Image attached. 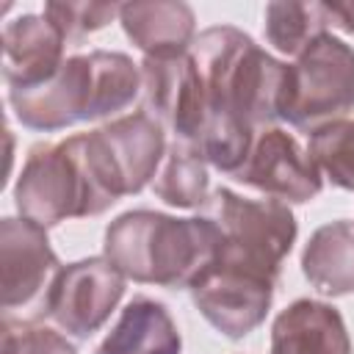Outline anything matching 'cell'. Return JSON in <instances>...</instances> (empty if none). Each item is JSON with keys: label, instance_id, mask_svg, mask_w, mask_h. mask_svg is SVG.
<instances>
[{"label": "cell", "instance_id": "ffe728a7", "mask_svg": "<svg viewBox=\"0 0 354 354\" xmlns=\"http://www.w3.org/2000/svg\"><path fill=\"white\" fill-rule=\"evenodd\" d=\"M152 191L158 199H163L171 207H183V210L205 207V202L210 196L207 163L202 160V155L194 147L171 141L155 180H152Z\"/></svg>", "mask_w": 354, "mask_h": 354}, {"label": "cell", "instance_id": "ba28073f", "mask_svg": "<svg viewBox=\"0 0 354 354\" xmlns=\"http://www.w3.org/2000/svg\"><path fill=\"white\" fill-rule=\"evenodd\" d=\"M235 180L285 205L310 202L324 188V174L313 155L282 127H263L254 133L252 152Z\"/></svg>", "mask_w": 354, "mask_h": 354}, {"label": "cell", "instance_id": "4fadbf2b", "mask_svg": "<svg viewBox=\"0 0 354 354\" xmlns=\"http://www.w3.org/2000/svg\"><path fill=\"white\" fill-rule=\"evenodd\" d=\"M97 133L119 169L124 194L130 196L144 191L155 180L166 158V130L149 113L136 111L105 122L102 127H97Z\"/></svg>", "mask_w": 354, "mask_h": 354}, {"label": "cell", "instance_id": "9c48e42d", "mask_svg": "<svg viewBox=\"0 0 354 354\" xmlns=\"http://www.w3.org/2000/svg\"><path fill=\"white\" fill-rule=\"evenodd\" d=\"M124 282L127 277L108 257H86L64 266L53 293L50 321L77 340L91 337L122 301Z\"/></svg>", "mask_w": 354, "mask_h": 354}, {"label": "cell", "instance_id": "ac0fdd59", "mask_svg": "<svg viewBox=\"0 0 354 354\" xmlns=\"http://www.w3.org/2000/svg\"><path fill=\"white\" fill-rule=\"evenodd\" d=\"M91 113L88 122L97 119H119L122 111H127L138 94H141V66L133 64L124 53H108V50H91Z\"/></svg>", "mask_w": 354, "mask_h": 354}, {"label": "cell", "instance_id": "d6986e66", "mask_svg": "<svg viewBox=\"0 0 354 354\" xmlns=\"http://www.w3.org/2000/svg\"><path fill=\"white\" fill-rule=\"evenodd\" d=\"M335 28L329 3L274 0L266 6V39L282 55L299 58L318 36Z\"/></svg>", "mask_w": 354, "mask_h": 354}, {"label": "cell", "instance_id": "2e32d148", "mask_svg": "<svg viewBox=\"0 0 354 354\" xmlns=\"http://www.w3.org/2000/svg\"><path fill=\"white\" fill-rule=\"evenodd\" d=\"M183 337L169 310L147 296H136L119 313L94 354H180Z\"/></svg>", "mask_w": 354, "mask_h": 354}, {"label": "cell", "instance_id": "7c38bea8", "mask_svg": "<svg viewBox=\"0 0 354 354\" xmlns=\"http://www.w3.org/2000/svg\"><path fill=\"white\" fill-rule=\"evenodd\" d=\"M66 36L44 14H22L3 28V77L8 88H36L64 66Z\"/></svg>", "mask_w": 354, "mask_h": 354}, {"label": "cell", "instance_id": "7402d4cb", "mask_svg": "<svg viewBox=\"0 0 354 354\" xmlns=\"http://www.w3.org/2000/svg\"><path fill=\"white\" fill-rule=\"evenodd\" d=\"M307 152L332 185L354 191V119H340L315 130Z\"/></svg>", "mask_w": 354, "mask_h": 354}, {"label": "cell", "instance_id": "603a6c76", "mask_svg": "<svg viewBox=\"0 0 354 354\" xmlns=\"http://www.w3.org/2000/svg\"><path fill=\"white\" fill-rule=\"evenodd\" d=\"M44 17L61 28L66 41H80L83 36L105 28L113 17H119V6L113 3H47Z\"/></svg>", "mask_w": 354, "mask_h": 354}, {"label": "cell", "instance_id": "6da1fadb", "mask_svg": "<svg viewBox=\"0 0 354 354\" xmlns=\"http://www.w3.org/2000/svg\"><path fill=\"white\" fill-rule=\"evenodd\" d=\"M221 254V230L207 216L177 218L158 210L116 216L102 241L108 257L127 279L158 288H194Z\"/></svg>", "mask_w": 354, "mask_h": 354}, {"label": "cell", "instance_id": "52a82bcc", "mask_svg": "<svg viewBox=\"0 0 354 354\" xmlns=\"http://www.w3.org/2000/svg\"><path fill=\"white\" fill-rule=\"evenodd\" d=\"M141 97L149 113L174 141L194 147L207 122V97L191 53L141 61Z\"/></svg>", "mask_w": 354, "mask_h": 354}, {"label": "cell", "instance_id": "30bf717a", "mask_svg": "<svg viewBox=\"0 0 354 354\" xmlns=\"http://www.w3.org/2000/svg\"><path fill=\"white\" fill-rule=\"evenodd\" d=\"M191 299L213 329L230 340H241L266 321L274 301V282L216 260L213 268L194 282Z\"/></svg>", "mask_w": 354, "mask_h": 354}, {"label": "cell", "instance_id": "5b68a950", "mask_svg": "<svg viewBox=\"0 0 354 354\" xmlns=\"http://www.w3.org/2000/svg\"><path fill=\"white\" fill-rule=\"evenodd\" d=\"M64 266L47 230L25 216L0 221V296L6 324H39L50 318L53 293Z\"/></svg>", "mask_w": 354, "mask_h": 354}, {"label": "cell", "instance_id": "8992f818", "mask_svg": "<svg viewBox=\"0 0 354 354\" xmlns=\"http://www.w3.org/2000/svg\"><path fill=\"white\" fill-rule=\"evenodd\" d=\"M14 205L19 216L41 224L44 230L66 218L91 216L86 180L64 141L33 144L28 149L14 185Z\"/></svg>", "mask_w": 354, "mask_h": 354}, {"label": "cell", "instance_id": "9a60e30c", "mask_svg": "<svg viewBox=\"0 0 354 354\" xmlns=\"http://www.w3.org/2000/svg\"><path fill=\"white\" fill-rule=\"evenodd\" d=\"M119 22L144 58L183 55L196 39L194 8L180 0L124 3L119 6Z\"/></svg>", "mask_w": 354, "mask_h": 354}, {"label": "cell", "instance_id": "3957f363", "mask_svg": "<svg viewBox=\"0 0 354 354\" xmlns=\"http://www.w3.org/2000/svg\"><path fill=\"white\" fill-rule=\"evenodd\" d=\"M205 216L221 230V263L246 268L277 285L282 260L299 235L296 216L285 202L268 196L249 199L230 188H216L205 202Z\"/></svg>", "mask_w": 354, "mask_h": 354}, {"label": "cell", "instance_id": "7a4b0ae2", "mask_svg": "<svg viewBox=\"0 0 354 354\" xmlns=\"http://www.w3.org/2000/svg\"><path fill=\"white\" fill-rule=\"evenodd\" d=\"M188 53L202 77L210 113L238 116L252 130L277 127L290 72L285 61L268 55L232 25L202 30Z\"/></svg>", "mask_w": 354, "mask_h": 354}, {"label": "cell", "instance_id": "5bb4252c", "mask_svg": "<svg viewBox=\"0 0 354 354\" xmlns=\"http://www.w3.org/2000/svg\"><path fill=\"white\" fill-rule=\"evenodd\" d=\"M268 354H351L340 310L318 299H296L274 318Z\"/></svg>", "mask_w": 354, "mask_h": 354}, {"label": "cell", "instance_id": "e0dca14e", "mask_svg": "<svg viewBox=\"0 0 354 354\" xmlns=\"http://www.w3.org/2000/svg\"><path fill=\"white\" fill-rule=\"evenodd\" d=\"M301 274L324 296L354 293V221L337 218L318 227L304 243Z\"/></svg>", "mask_w": 354, "mask_h": 354}, {"label": "cell", "instance_id": "8fae6325", "mask_svg": "<svg viewBox=\"0 0 354 354\" xmlns=\"http://www.w3.org/2000/svg\"><path fill=\"white\" fill-rule=\"evenodd\" d=\"M8 102L22 127L36 133L66 130L88 122L91 113V61L69 55L58 75L36 88H8Z\"/></svg>", "mask_w": 354, "mask_h": 354}, {"label": "cell", "instance_id": "44dd1931", "mask_svg": "<svg viewBox=\"0 0 354 354\" xmlns=\"http://www.w3.org/2000/svg\"><path fill=\"white\" fill-rule=\"evenodd\" d=\"M254 144V130L230 113H207V122L194 144L202 160L224 174H238Z\"/></svg>", "mask_w": 354, "mask_h": 354}, {"label": "cell", "instance_id": "277c9868", "mask_svg": "<svg viewBox=\"0 0 354 354\" xmlns=\"http://www.w3.org/2000/svg\"><path fill=\"white\" fill-rule=\"evenodd\" d=\"M348 111H354V47L324 33L290 64L282 119L313 136Z\"/></svg>", "mask_w": 354, "mask_h": 354}, {"label": "cell", "instance_id": "cb8c5ba5", "mask_svg": "<svg viewBox=\"0 0 354 354\" xmlns=\"http://www.w3.org/2000/svg\"><path fill=\"white\" fill-rule=\"evenodd\" d=\"M3 354H77V348L50 326L3 321Z\"/></svg>", "mask_w": 354, "mask_h": 354}]
</instances>
